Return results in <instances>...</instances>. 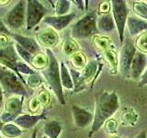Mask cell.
Masks as SVG:
<instances>
[{"label": "cell", "instance_id": "obj_1", "mask_svg": "<svg viewBox=\"0 0 147 138\" xmlns=\"http://www.w3.org/2000/svg\"><path fill=\"white\" fill-rule=\"evenodd\" d=\"M119 108V100L116 91H104L96 99L90 135L98 132L104 123L113 116Z\"/></svg>", "mask_w": 147, "mask_h": 138}, {"label": "cell", "instance_id": "obj_2", "mask_svg": "<svg viewBox=\"0 0 147 138\" xmlns=\"http://www.w3.org/2000/svg\"><path fill=\"white\" fill-rule=\"evenodd\" d=\"M45 53L48 58V63L47 66L41 70V74L46 82L48 83L50 89L57 97L59 102L62 105H64L65 99H64L63 89L62 87L61 77H60V63L51 49H46Z\"/></svg>", "mask_w": 147, "mask_h": 138}, {"label": "cell", "instance_id": "obj_3", "mask_svg": "<svg viewBox=\"0 0 147 138\" xmlns=\"http://www.w3.org/2000/svg\"><path fill=\"white\" fill-rule=\"evenodd\" d=\"M0 86L4 95L30 97L32 91L23 84L21 79L12 70L0 64Z\"/></svg>", "mask_w": 147, "mask_h": 138}, {"label": "cell", "instance_id": "obj_4", "mask_svg": "<svg viewBox=\"0 0 147 138\" xmlns=\"http://www.w3.org/2000/svg\"><path fill=\"white\" fill-rule=\"evenodd\" d=\"M96 14L89 12L72 25V36L76 39H86L98 33Z\"/></svg>", "mask_w": 147, "mask_h": 138}, {"label": "cell", "instance_id": "obj_5", "mask_svg": "<svg viewBox=\"0 0 147 138\" xmlns=\"http://www.w3.org/2000/svg\"><path fill=\"white\" fill-rule=\"evenodd\" d=\"M23 61H21L20 58L16 52L14 41H10L8 44L0 46V64L5 67L12 70L14 73L17 74V76L21 79L23 84L26 85V80L24 77L20 76V69L23 64Z\"/></svg>", "mask_w": 147, "mask_h": 138}, {"label": "cell", "instance_id": "obj_6", "mask_svg": "<svg viewBox=\"0 0 147 138\" xmlns=\"http://www.w3.org/2000/svg\"><path fill=\"white\" fill-rule=\"evenodd\" d=\"M111 10L112 18L115 22L119 33V43L122 45L124 41V33H125V27L128 18L129 9L127 7V3L123 0H112L111 1Z\"/></svg>", "mask_w": 147, "mask_h": 138}, {"label": "cell", "instance_id": "obj_7", "mask_svg": "<svg viewBox=\"0 0 147 138\" xmlns=\"http://www.w3.org/2000/svg\"><path fill=\"white\" fill-rule=\"evenodd\" d=\"M49 12L48 8L38 0H28L26 7V28L31 30L45 18Z\"/></svg>", "mask_w": 147, "mask_h": 138}, {"label": "cell", "instance_id": "obj_8", "mask_svg": "<svg viewBox=\"0 0 147 138\" xmlns=\"http://www.w3.org/2000/svg\"><path fill=\"white\" fill-rule=\"evenodd\" d=\"M26 7L27 1L20 0L7 12L3 21L8 30H18L24 26L26 23Z\"/></svg>", "mask_w": 147, "mask_h": 138}, {"label": "cell", "instance_id": "obj_9", "mask_svg": "<svg viewBox=\"0 0 147 138\" xmlns=\"http://www.w3.org/2000/svg\"><path fill=\"white\" fill-rule=\"evenodd\" d=\"M136 47L133 41L129 37L124 38V41L121 45V53H119V72L124 77H130V69L132 59L136 53Z\"/></svg>", "mask_w": 147, "mask_h": 138}, {"label": "cell", "instance_id": "obj_10", "mask_svg": "<svg viewBox=\"0 0 147 138\" xmlns=\"http://www.w3.org/2000/svg\"><path fill=\"white\" fill-rule=\"evenodd\" d=\"M24 99L25 97L23 96H11L7 99L4 112L0 113L1 120L4 123L13 122L21 114Z\"/></svg>", "mask_w": 147, "mask_h": 138}, {"label": "cell", "instance_id": "obj_11", "mask_svg": "<svg viewBox=\"0 0 147 138\" xmlns=\"http://www.w3.org/2000/svg\"><path fill=\"white\" fill-rule=\"evenodd\" d=\"M76 17V12H70L64 16H47L42 20V22L49 25L55 31H60L70 25Z\"/></svg>", "mask_w": 147, "mask_h": 138}, {"label": "cell", "instance_id": "obj_12", "mask_svg": "<svg viewBox=\"0 0 147 138\" xmlns=\"http://www.w3.org/2000/svg\"><path fill=\"white\" fill-rule=\"evenodd\" d=\"M71 109H72L74 122H75L76 127L84 129L88 126L89 124H92L94 115L89 110H87L82 107H79L77 105H73Z\"/></svg>", "mask_w": 147, "mask_h": 138}, {"label": "cell", "instance_id": "obj_13", "mask_svg": "<svg viewBox=\"0 0 147 138\" xmlns=\"http://www.w3.org/2000/svg\"><path fill=\"white\" fill-rule=\"evenodd\" d=\"M147 66V56L146 54L140 51H136L132 59L130 69V77L134 80L140 79L142 73L144 72Z\"/></svg>", "mask_w": 147, "mask_h": 138}, {"label": "cell", "instance_id": "obj_14", "mask_svg": "<svg viewBox=\"0 0 147 138\" xmlns=\"http://www.w3.org/2000/svg\"><path fill=\"white\" fill-rule=\"evenodd\" d=\"M10 36L14 39L15 43H18L23 49H25L27 52H29L30 54H36L37 53H39L40 51V46L39 43H37V41L34 38L28 36H23L21 34L18 33H14L11 32Z\"/></svg>", "mask_w": 147, "mask_h": 138}, {"label": "cell", "instance_id": "obj_15", "mask_svg": "<svg viewBox=\"0 0 147 138\" xmlns=\"http://www.w3.org/2000/svg\"><path fill=\"white\" fill-rule=\"evenodd\" d=\"M37 41L40 46L41 45L47 49H50L57 45L59 43V36L57 31L53 30L52 28H47V29L40 30L37 34Z\"/></svg>", "mask_w": 147, "mask_h": 138}, {"label": "cell", "instance_id": "obj_16", "mask_svg": "<svg viewBox=\"0 0 147 138\" xmlns=\"http://www.w3.org/2000/svg\"><path fill=\"white\" fill-rule=\"evenodd\" d=\"M46 113L43 112L40 114H20L14 120V123L20 129H31L40 121L45 118Z\"/></svg>", "mask_w": 147, "mask_h": 138}, {"label": "cell", "instance_id": "obj_17", "mask_svg": "<svg viewBox=\"0 0 147 138\" xmlns=\"http://www.w3.org/2000/svg\"><path fill=\"white\" fill-rule=\"evenodd\" d=\"M126 25L131 36H136L147 30V21L138 17H128Z\"/></svg>", "mask_w": 147, "mask_h": 138}, {"label": "cell", "instance_id": "obj_18", "mask_svg": "<svg viewBox=\"0 0 147 138\" xmlns=\"http://www.w3.org/2000/svg\"><path fill=\"white\" fill-rule=\"evenodd\" d=\"M63 131V124L56 120L46 122L43 126L44 135L48 138H59Z\"/></svg>", "mask_w": 147, "mask_h": 138}, {"label": "cell", "instance_id": "obj_19", "mask_svg": "<svg viewBox=\"0 0 147 138\" xmlns=\"http://www.w3.org/2000/svg\"><path fill=\"white\" fill-rule=\"evenodd\" d=\"M96 26H98V30L105 32V33L111 32L116 28L111 14H105V15L101 16L99 18H98Z\"/></svg>", "mask_w": 147, "mask_h": 138}, {"label": "cell", "instance_id": "obj_20", "mask_svg": "<svg viewBox=\"0 0 147 138\" xmlns=\"http://www.w3.org/2000/svg\"><path fill=\"white\" fill-rule=\"evenodd\" d=\"M60 77H61V83L63 89H74V84L72 81V77L69 72V68L63 61L60 62Z\"/></svg>", "mask_w": 147, "mask_h": 138}, {"label": "cell", "instance_id": "obj_21", "mask_svg": "<svg viewBox=\"0 0 147 138\" xmlns=\"http://www.w3.org/2000/svg\"><path fill=\"white\" fill-rule=\"evenodd\" d=\"M0 133L6 138H17L22 133V130L18 126H17L15 123L7 122L4 124Z\"/></svg>", "mask_w": 147, "mask_h": 138}, {"label": "cell", "instance_id": "obj_22", "mask_svg": "<svg viewBox=\"0 0 147 138\" xmlns=\"http://www.w3.org/2000/svg\"><path fill=\"white\" fill-rule=\"evenodd\" d=\"M69 72H70V75L72 77V81L74 84V90H75V92H79L84 89L86 87V82L82 78L81 74L74 68L69 69Z\"/></svg>", "mask_w": 147, "mask_h": 138}, {"label": "cell", "instance_id": "obj_23", "mask_svg": "<svg viewBox=\"0 0 147 138\" xmlns=\"http://www.w3.org/2000/svg\"><path fill=\"white\" fill-rule=\"evenodd\" d=\"M55 6V16H64L70 13L71 1L68 0H59Z\"/></svg>", "mask_w": 147, "mask_h": 138}, {"label": "cell", "instance_id": "obj_24", "mask_svg": "<svg viewBox=\"0 0 147 138\" xmlns=\"http://www.w3.org/2000/svg\"><path fill=\"white\" fill-rule=\"evenodd\" d=\"M133 11L138 18L147 21V3L144 1H135L132 5Z\"/></svg>", "mask_w": 147, "mask_h": 138}, {"label": "cell", "instance_id": "obj_25", "mask_svg": "<svg viewBox=\"0 0 147 138\" xmlns=\"http://www.w3.org/2000/svg\"><path fill=\"white\" fill-rule=\"evenodd\" d=\"M47 63H48V58H47V55L43 54V53H37L35 55H33L31 60V64L32 66H34L35 69H42L47 66Z\"/></svg>", "mask_w": 147, "mask_h": 138}, {"label": "cell", "instance_id": "obj_26", "mask_svg": "<svg viewBox=\"0 0 147 138\" xmlns=\"http://www.w3.org/2000/svg\"><path fill=\"white\" fill-rule=\"evenodd\" d=\"M96 70V61H91L87 64L86 67L84 68V70H83V72L80 73L84 81L86 82V80L90 79V78L94 76Z\"/></svg>", "mask_w": 147, "mask_h": 138}, {"label": "cell", "instance_id": "obj_27", "mask_svg": "<svg viewBox=\"0 0 147 138\" xmlns=\"http://www.w3.org/2000/svg\"><path fill=\"white\" fill-rule=\"evenodd\" d=\"M14 45H15V49H16V52L18 55V57L27 64H31V60H32V57H33V55L30 54L29 52H27L25 49H23L21 46H20L18 43H14Z\"/></svg>", "mask_w": 147, "mask_h": 138}, {"label": "cell", "instance_id": "obj_28", "mask_svg": "<svg viewBox=\"0 0 147 138\" xmlns=\"http://www.w3.org/2000/svg\"><path fill=\"white\" fill-rule=\"evenodd\" d=\"M41 83H42V77L38 73H35L33 75H30V76L26 79L27 87H37L41 85Z\"/></svg>", "mask_w": 147, "mask_h": 138}, {"label": "cell", "instance_id": "obj_29", "mask_svg": "<svg viewBox=\"0 0 147 138\" xmlns=\"http://www.w3.org/2000/svg\"><path fill=\"white\" fill-rule=\"evenodd\" d=\"M11 31L10 30L7 29V27L5 25V23L3 21V20H0V36L1 35H9L10 36Z\"/></svg>", "mask_w": 147, "mask_h": 138}, {"label": "cell", "instance_id": "obj_30", "mask_svg": "<svg viewBox=\"0 0 147 138\" xmlns=\"http://www.w3.org/2000/svg\"><path fill=\"white\" fill-rule=\"evenodd\" d=\"M141 79L139 81V87H144L145 85H147V68L144 70V72L142 73V76L140 77Z\"/></svg>", "mask_w": 147, "mask_h": 138}, {"label": "cell", "instance_id": "obj_31", "mask_svg": "<svg viewBox=\"0 0 147 138\" xmlns=\"http://www.w3.org/2000/svg\"><path fill=\"white\" fill-rule=\"evenodd\" d=\"M71 3L75 4L79 10H84V4H83V3H85L84 1H82V0H79V1H77V0H73V1H71Z\"/></svg>", "mask_w": 147, "mask_h": 138}, {"label": "cell", "instance_id": "obj_32", "mask_svg": "<svg viewBox=\"0 0 147 138\" xmlns=\"http://www.w3.org/2000/svg\"><path fill=\"white\" fill-rule=\"evenodd\" d=\"M3 104H4V92L1 86H0V109L3 107Z\"/></svg>", "mask_w": 147, "mask_h": 138}, {"label": "cell", "instance_id": "obj_33", "mask_svg": "<svg viewBox=\"0 0 147 138\" xmlns=\"http://www.w3.org/2000/svg\"><path fill=\"white\" fill-rule=\"evenodd\" d=\"M135 138H147V133L145 131H142V133H140Z\"/></svg>", "mask_w": 147, "mask_h": 138}, {"label": "cell", "instance_id": "obj_34", "mask_svg": "<svg viewBox=\"0 0 147 138\" xmlns=\"http://www.w3.org/2000/svg\"><path fill=\"white\" fill-rule=\"evenodd\" d=\"M4 122H2V120H1V116H0V132H1V130H2V128H3V126H4Z\"/></svg>", "mask_w": 147, "mask_h": 138}, {"label": "cell", "instance_id": "obj_35", "mask_svg": "<svg viewBox=\"0 0 147 138\" xmlns=\"http://www.w3.org/2000/svg\"><path fill=\"white\" fill-rule=\"evenodd\" d=\"M30 138H37V130H35V131H34V133L31 135Z\"/></svg>", "mask_w": 147, "mask_h": 138}, {"label": "cell", "instance_id": "obj_36", "mask_svg": "<svg viewBox=\"0 0 147 138\" xmlns=\"http://www.w3.org/2000/svg\"><path fill=\"white\" fill-rule=\"evenodd\" d=\"M42 138H48V137H46V136H45V135H44V136H43V137H42Z\"/></svg>", "mask_w": 147, "mask_h": 138}, {"label": "cell", "instance_id": "obj_37", "mask_svg": "<svg viewBox=\"0 0 147 138\" xmlns=\"http://www.w3.org/2000/svg\"><path fill=\"white\" fill-rule=\"evenodd\" d=\"M0 138H1V136H0Z\"/></svg>", "mask_w": 147, "mask_h": 138}, {"label": "cell", "instance_id": "obj_38", "mask_svg": "<svg viewBox=\"0 0 147 138\" xmlns=\"http://www.w3.org/2000/svg\"><path fill=\"white\" fill-rule=\"evenodd\" d=\"M146 3H147V2H146Z\"/></svg>", "mask_w": 147, "mask_h": 138}]
</instances>
